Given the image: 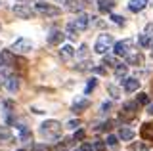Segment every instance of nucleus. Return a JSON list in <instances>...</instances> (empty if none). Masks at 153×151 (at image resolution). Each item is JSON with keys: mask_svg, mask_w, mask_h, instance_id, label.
Returning a JSON list of instances; mask_svg holds the SVG:
<instances>
[{"mask_svg": "<svg viewBox=\"0 0 153 151\" xmlns=\"http://www.w3.org/2000/svg\"><path fill=\"white\" fill-rule=\"evenodd\" d=\"M96 84H98V82H96V78H90L88 84H86V94H88L90 90H94V88H96Z\"/></svg>", "mask_w": 153, "mask_h": 151, "instance_id": "c756f323", "label": "nucleus"}, {"mask_svg": "<svg viewBox=\"0 0 153 151\" xmlns=\"http://www.w3.org/2000/svg\"><path fill=\"white\" fill-rule=\"evenodd\" d=\"M113 44H115L113 35H100L98 40H96V44H94V52H96V54L105 56V54H107V50H111Z\"/></svg>", "mask_w": 153, "mask_h": 151, "instance_id": "f03ea898", "label": "nucleus"}, {"mask_svg": "<svg viewBox=\"0 0 153 151\" xmlns=\"http://www.w3.org/2000/svg\"><path fill=\"white\" fill-rule=\"evenodd\" d=\"M107 92L111 94L113 100H119V98H121V90H119V88L115 86V84H107Z\"/></svg>", "mask_w": 153, "mask_h": 151, "instance_id": "393cba45", "label": "nucleus"}, {"mask_svg": "<svg viewBox=\"0 0 153 151\" xmlns=\"http://www.w3.org/2000/svg\"><path fill=\"white\" fill-rule=\"evenodd\" d=\"M4 86H6V88H8V92H12V94H13V92H17V90H19V78L10 75L6 81H4Z\"/></svg>", "mask_w": 153, "mask_h": 151, "instance_id": "ddd939ff", "label": "nucleus"}, {"mask_svg": "<svg viewBox=\"0 0 153 151\" xmlns=\"http://www.w3.org/2000/svg\"><path fill=\"white\" fill-rule=\"evenodd\" d=\"M147 2H153V0H130V2H128V10L134 12V13H138V12H142L143 8L149 6Z\"/></svg>", "mask_w": 153, "mask_h": 151, "instance_id": "9b49d317", "label": "nucleus"}, {"mask_svg": "<svg viewBox=\"0 0 153 151\" xmlns=\"http://www.w3.org/2000/svg\"><path fill=\"white\" fill-rule=\"evenodd\" d=\"M88 105H90V101L86 100V98H79V100L73 103V107H71V109H73L75 113H80V111L88 109Z\"/></svg>", "mask_w": 153, "mask_h": 151, "instance_id": "4468645a", "label": "nucleus"}, {"mask_svg": "<svg viewBox=\"0 0 153 151\" xmlns=\"http://www.w3.org/2000/svg\"><path fill=\"white\" fill-rule=\"evenodd\" d=\"M12 140V130L8 126H0V141H10Z\"/></svg>", "mask_w": 153, "mask_h": 151, "instance_id": "4be33fe9", "label": "nucleus"}, {"mask_svg": "<svg viewBox=\"0 0 153 151\" xmlns=\"http://www.w3.org/2000/svg\"><path fill=\"white\" fill-rule=\"evenodd\" d=\"M65 38V33L61 31V29H52L50 31V35H48V44H52V46H57V44H61Z\"/></svg>", "mask_w": 153, "mask_h": 151, "instance_id": "1a4fd4ad", "label": "nucleus"}, {"mask_svg": "<svg viewBox=\"0 0 153 151\" xmlns=\"http://www.w3.org/2000/svg\"><path fill=\"white\" fill-rule=\"evenodd\" d=\"M113 6H115V0H98V10L102 12V13L111 12Z\"/></svg>", "mask_w": 153, "mask_h": 151, "instance_id": "2eb2a0df", "label": "nucleus"}, {"mask_svg": "<svg viewBox=\"0 0 153 151\" xmlns=\"http://www.w3.org/2000/svg\"><path fill=\"white\" fill-rule=\"evenodd\" d=\"M123 86H124V92L132 94V92H136L138 88H140V81H138L136 77H128V78L123 81Z\"/></svg>", "mask_w": 153, "mask_h": 151, "instance_id": "9d476101", "label": "nucleus"}, {"mask_svg": "<svg viewBox=\"0 0 153 151\" xmlns=\"http://www.w3.org/2000/svg\"><path fill=\"white\" fill-rule=\"evenodd\" d=\"M42 149H44V145H40V144L33 145V151H42Z\"/></svg>", "mask_w": 153, "mask_h": 151, "instance_id": "4c0bfd02", "label": "nucleus"}, {"mask_svg": "<svg viewBox=\"0 0 153 151\" xmlns=\"http://www.w3.org/2000/svg\"><path fill=\"white\" fill-rule=\"evenodd\" d=\"M126 71H128V67H126V65L119 63L117 67H115V77H117V78H123V77H126Z\"/></svg>", "mask_w": 153, "mask_h": 151, "instance_id": "b1692460", "label": "nucleus"}, {"mask_svg": "<svg viewBox=\"0 0 153 151\" xmlns=\"http://www.w3.org/2000/svg\"><path fill=\"white\" fill-rule=\"evenodd\" d=\"M79 56H80V58H86V56H88V46H86V44H82L79 48Z\"/></svg>", "mask_w": 153, "mask_h": 151, "instance_id": "7c9ffc66", "label": "nucleus"}, {"mask_svg": "<svg viewBox=\"0 0 153 151\" xmlns=\"http://www.w3.org/2000/svg\"><path fill=\"white\" fill-rule=\"evenodd\" d=\"M100 109H102V113H107L109 109H111V101H103V103H102V107H100Z\"/></svg>", "mask_w": 153, "mask_h": 151, "instance_id": "72a5a7b5", "label": "nucleus"}, {"mask_svg": "<svg viewBox=\"0 0 153 151\" xmlns=\"http://www.w3.org/2000/svg\"><path fill=\"white\" fill-rule=\"evenodd\" d=\"M73 138H75V141H76V140H84V130H76Z\"/></svg>", "mask_w": 153, "mask_h": 151, "instance_id": "f704fd0d", "label": "nucleus"}, {"mask_svg": "<svg viewBox=\"0 0 153 151\" xmlns=\"http://www.w3.org/2000/svg\"><path fill=\"white\" fill-rule=\"evenodd\" d=\"M35 8H36V12H38V13H42V16H50V17L59 16V13H61L59 8L54 6V4H50V2H36V4H35Z\"/></svg>", "mask_w": 153, "mask_h": 151, "instance_id": "7ed1b4c3", "label": "nucleus"}, {"mask_svg": "<svg viewBox=\"0 0 153 151\" xmlns=\"http://www.w3.org/2000/svg\"><path fill=\"white\" fill-rule=\"evenodd\" d=\"M80 151H94V144H86L84 141V144L80 145Z\"/></svg>", "mask_w": 153, "mask_h": 151, "instance_id": "473e14b6", "label": "nucleus"}, {"mask_svg": "<svg viewBox=\"0 0 153 151\" xmlns=\"http://www.w3.org/2000/svg\"><path fill=\"white\" fill-rule=\"evenodd\" d=\"M31 50H33V42L29 38H25V36H19L12 44V52H17V54H27Z\"/></svg>", "mask_w": 153, "mask_h": 151, "instance_id": "20e7f679", "label": "nucleus"}, {"mask_svg": "<svg viewBox=\"0 0 153 151\" xmlns=\"http://www.w3.org/2000/svg\"><path fill=\"white\" fill-rule=\"evenodd\" d=\"M147 113H149V115H153V103H151V105H147Z\"/></svg>", "mask_w": 153, "mask_h": 151, "instance_id": "58836bf2", "label": "nucleus"}, {"mask_svg": "<svg viewBox=\"0 0 153 151\" xmlns=\"http://www.w3.org/2000/svg\"><path fill=\"white\" fill-rule=\"evenodd\" d=\"M105 147V144H102V141H96L94 144V151H102Z\"/></svg>", "mask_w": 153, "mask_h": 151, "instance_id": "e433bc0d", "label": "nucleus"}, {"mask_svg": "<svg viewBox=\"0 0 153 151\" xmlns=\"http://www.w3.org/2000/svg\"><path fill=\"white\" fill-rule=\"evenodd\" d=\"M143 63V58L140 54H128L126 56V65H142Z\"/></svg>", "mask_w": 153, "mask_h": 151, "instance_id": "aec40b11", "label": "nucleus"}, {"mask_svg": "<svg viewBox=\"0 0 153 151\" xmlns=\"http://www.w3.org/2000/svg\"><path fill=\"white\" fill-rule=\"evenodd\" d=\"M0 63L12 65L13 63V52L12 50H2V52H0Z\"/></svg>", "mask_w": 153, "mask_h": 151, "instance_id": "f3484780", "label": "nucleus"}, {"mask_svg": "<svg viewBox=\"0 0 153 151\" xmlns=\"http://www.w3.org/2000/svg\"><path fill=\"white\" fill-rule=\"evenodd\" d=\"M138 103H142V105H147V103H149V98H147V94H138Z\"/></svg>", "mask_w": 153, "mask_h": 151, "instance_id": "bb28decb", "label": "nucleus"}, {"mask_svg": "<svg viewBox=\"0 0 153 151\" xmlns=\"http://www.w3.org/2000/svg\"><path fill=\"white\" fill-rule=\"evenodd\" d=\"M136 111H138V101H128V103H124L123 113H121V119H123V121L134 119V117H136Z\"/></svg>", "mask_w": 153, "mask_h": 151, "instance_id": "423d86ee", "label": "nucleus"}, {"mask_svg": "<svg viewBox=\"0 0 153 151\" xmlns=\"http://www.w3.org/2000/svg\"><path fill=\"white\" fill-rule=\"evenodd\" d=\"M6 4H8V0H0V8H6Z\"/></svg>", "mask_w": 153, "mask_h": 151, "instance_id": "ea45409f", "label": "nucleus"}, {"mask_svg": "<svg viewBox=\"0 0 153 151\" xmlns=\"http://www.w3.org/2000/svg\"><path fill=\"white\" fill-rule=\"evenodd\" d=\"M105 145H107L109 149H117L119 147V138H117V136H113V134H109L107 140H105Z\"/></svg>", "mask_w": 153, "mask_h": 151, "instance_id": "5701e85b", "label": "nucleus"}, {"mask_svg": "<svg viewBox=\"0 0 153 151\" xmlns=\"http://www.w3.org/2000/svg\"><path fill=\"white\" fill-rule=\"evenodd\" d=\"M134 130H130V128H126V126H123L121 130H119V138L121 140H124V141H130V140H134Z\"/></svg>", "mask_w": 153, "mask_h": 151, "instance_id": "a211bd4d", "label": "nucleus"}, {"mask_svg": "<svg viewBox=\"0 0 153 151\" xmlns=\"http://www.w3.org/2000/svg\"><path fill=\"white\" fill-rule=\"evenodd\" d=\"M151 56H153V46H151Z\"/></svg>", "mask_w": 153, "mask_h": 151, "instance_id": "79ce46f5", "label": "nucleus"}, {"mask_svg": "<svg viewBox=\"0 0 153 151\" xmlns=\"http://www.w3.org/2000/svg\"><path fill=\"white\" fill-rule=\"evenodd\" d=\"M146 35H149L153 38V23H147V25H146Z\"/></svg>", "mask_w": 153, "mask_h": 151, "instance_id": "c9c22d12", "label": "nucleus"}, {"mask_svg": "<svg viewBox=\"0 0 153 151\" xmlns=\"http://www.w3.org/2000/svg\"><path fill=\"white\" fill-rule=\"evenodd\" d=\"M71 25H73L79 33H80V31H84L86 27L90 25V16H88V13H79V16L75 17V21L71 23Z\"/></svg>", "mask_w": 153, "mask_h": 151, "instance_id": "6e6552de", "label": "nucleus"}, {"mask_svg": "<svg viewBox=\"0 0 153 151\" xmlns=\"http://www.w3.org/2000/svg\"><path fill=\"white\" fill-rule=\"evenodd\" d=\"M82 8H84V2H82V0H67V10L80 12Z\"/></svg>", "mask_w": 153, "mask_h": 151, "instance_id": "6ab92c4d", "label": "nucleus"}, {"mask_svg": "<svg viewBox=\"0 0 153 151\" xmlns=\"http://www.w3.org/2000/svg\"><path fill=\"white\" fill-rule=\"evenodd\" d=\"M111 19H113L115 23H117V25H124V17H123V16H115V13H113V16H111Z\"/></svg>", "mask_w": 153, "mask_h": 151, "instance_id": "2f4dec72", "label": "nucleus"}, {"mask_svg": "<svg viewBox=\"0 0 153 151\" xmlns=\"http://www.w3.org/2000/svg\"><path fill=\"white\" fill-rule=\"evenodd\" d=\"M17 132H19V140H21V141H25V144L33 141V134H31V130H29L25 124H19L17 126Z\"/></svg>", "mask_w": 153, "mask_h": 151, "instance_id": "f8f14e48", "label": "nucleus"}, {"mask_svg": "<svg viewBox=\"0 0 153 151\" xmlns=\"http://www.w3.org/2000/svg\"><path fill=\"white\" fill-rule=\"evenodd\" d=\"M17 151H25V149H17Z\"/></svg>", "mask_w": 153, "mask_h": 151, "instance_id": "37998d69", "label": "nucleus"}, {"mask_svg": "<svg viewBox=\"0 0 153 151\" xmlns=\"http://www.w3.org/2000/svg\"><path fill=\"white\" fill-rule=\"evenodd\" d=\"M111 126H113V122L107 121V122H103V124L98 128V132H107V130H111Z\"/></svg>", "mask_w": 153, "mask_h": 151, "instance_id": "cd10ccee", "label": "nucleus"}, {"mask_svg": "<svg viewBox=\"0 0 153 151\" xmlns=\"http://www.w3.org/2000/svg\"><path fill=\"white\" fill-rule=\"evenodd\" d=\"M134 46V40L132 38H124V40H119L113 44V50H115V56H128Z\"/></svg>", "mask_w": 153, "mask_h": 151, "instance_id": "39448f33", "label": "nucleus"}, {"mask_svg": "<svg viewBox=\"0 0 153 151\" xmlns=\"http://www.w3.org/2000/svg\"><path fill=\"white\" fill-rule=\"evenodd\" d=\"M17 2H21V4H23V2H31V0H17Z\"/></svg>", "mask_w": 153, "mask_h": 151, "instance_id": "a19ab883", "label": "nucleus"}, {"mask_svg": "<svg viewBox=\"0 0 153 151\" xmlns=\"http://www.w3.org/2000/svg\"><path fill=\"white\" fill-rule=\"evenodd\" d=\"M103 65H109V67H117V58H113V56H103Z\"/></svg>", "mask_w": 153, "mask_h": 151, "instance_id": "a878e982", "label": "nucleus"}, {"mask_svg": "<svg viewBox=\"0 0 153 151\" xmlns=\"http://www.w3.org/2000/svg\"><path fill=\"white\" fill-rule=\"evenodd\" d=\"M73 56H75V48H73V46L65 44V46H61V48H59V58L61 59H71Z\"/></svg>", "mask_w": 153, "mask_h": 151, "instance_id": "dca6fc26", "label": "nucleus"}, {"mask_svg": "<svg viewBox=\"0 0 153 151\" xmlns=\"http://www.w3.org/2000/svg\"><path fill=\"white\" fill-rule=\"evenodd\" d=\"M12 12L16 13L17 17H21V19H29V17L35 16V12H33L29 6H25V4H16V6L12 8Z\"/></svg>", "mask_w": 153, "mask_h": 151, "instance_id": "0eeeda50", "label": "nucleus"}, {"mask_svg": "<svg viewBox=\"0 0 153 151\" xmlns=\"http://www.w3.org/2000/svg\"><path fill=\"white\" fill-rule=\"evenodd\" d=\"M138 44H140L142 48H149L151 46V36L146 35V33H143V35H138Z\"/></svg>", "mask_w": 153, "mask_h": 151, "instance_id": "412c9836", "label": "nucleus"}, {"mask_svg": "<svg viewBox=\"0 0 153 151\" xmlns=\"http://www.w3.org/2000/svg\"><path fill=\"white\" fill-rule=\"evenodd\" d=\"M38 132H40V136H44L46 140H57L59 134H61V124L57 121H46V122L40 124Z\"/></svg>", "mask_w": 153, "mask_h": 151, "instance_id": "f257e3e1", "label": "nucleus"}, {"mask_svg": "<svg viewBox=\"0 0 153 151\" xmlns=\"http://www.w3.org/2000/svg\"><path fill=\"white\" fill-rule=\"evenodd\" d=\"M65 126H67V128H71V130H76V128L80 126V122H79V121H69Z\"/></svg>", "mask_w": 153, "mask_h": 151, "instance_id": "c85d7f7f", "label": "nucleus"}]
</instances>
